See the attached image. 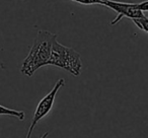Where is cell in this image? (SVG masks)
<instances>
[{"mask_svg": "<svg viewBox=\"0 0 148 138\" xmlns=\"http://www.w3.org/2000/svg\"><path fill=\"white\" fill-rule=\"evenodd\" d=\"M55 39H57L56 34H52L45 30L38 31L33 46L21 65V72L23 75L31 77L38 69L49 65L52 45Z\"/></svg>", "mask_w": 148, "mask_h": 138, "instance_id": "6da1fadb", "label": "cell"}, {"mask_svg": "<svg viewBox=\"0 0 148 138\" xmlns=\"http://www.w3.org/2000/svg\"><path fill=\"white\" fill-rule=\"evenodd\" d=\"M49 65L62 68L73 76H79L82 69L80 54L72 48L60 44L57 39L54 40L52 45Z\"/></svg>", "mask_w": 148, "mask_h": 138, "instance_id": "7a4b0ae2", "label": "cell"}, {"mask_svg": "<svg viewBox=\"0 0 148 138\" xmlns=\"http://www.w3.org/2000/svg\"><path fill=\"white\" fill-rule=\"evenodd\" d=\"M64 85H65V79L60 78L59 80L55 83V85H54V87L52 89V91H50L48 95H46L45 97L39 102L37 108H36L35 113H34V117H33V119H32L31 126H29V130H27V134L25 138H31L33 130L35 129L36 125L50 113V111H51L52 108H53L54 102H55L56 95H57L58 91H59L60 89L63 87Z\"/></svg>", "mask_w": 148, "mask_h": 138, "instance_id": "3957f363", "label": "cell"}, {"mask_svg": "<svg viewBox=\"0 0 148 138\" xmlns=\"http://www.w3.org/2000/svg\"><path fill=\"white\" fill-rule=\"evenodd\" d=\"M103 5L113 9L118 13L117 17L111 23L112 25L118 23L123 17H128L130 19H140L143 16V12L138 8L137 3H127L120 2V1H113V0H103Z\"/></svg>", "mask_w": 148, "mask_h": 138, "instance_id": "277c9868", "label": "cell"}, {"mask_svg": "<svg viewBox=\"0 0 148 138\" xmlns=\"http://www.w3.org/2000/svg\"><path fill=\"white\" fill-rule=\"evenodd\" d=\"M0 116H9V117H15L18 120L23 121L25 119V112L23 111H16V110L9 109L4 106L0 105Z\"/></svg>", "mask_w": 148, "mask_h": 138, "instance_id": "5b68a950", "label": "cell"}, {"mask_svg": "<svg viewBox=\"0 0 148 138\" xmlns=\"http://www.w3.org/2000/svg\"><path fill=\"white\" fill-rule=\"evenodd\" d=\"M132 21L137 25L138 29L145 32V33H148V17L147 16L143 15V16L140 17V19H132Z\"/></svg>", "mask_w": 148, "mask_h": 138, "instance_id": "8992f818", "label": "cell"}, {"mask_svg": "<svg viewBox=\"0 0 148 138\" xmlns=\"http://www.w3.org/2000/svg\"><path fill=\"white\" fill-rule=\"evenodd\" d=\"M70 1L80 3V4L83 5H95V4L103 5V0H70Z\"/></svg>", "mask_w": 148, "mask_h": 138, "instance_id": "52a82bcc", "label": "cell"}, {"mask_svg": "<svg viewBox=\"0 0 148 138\" xmlns=\"http://www.w3.org/2000/svg\"><path fill=\"white\" fill-rule=\"evenodd\" d=\"M138 5V8L143 12V11H148V0L146 1H143V2H140V3H137Z\"/></svg>", "mask_w": 148, "mask_h": 138, "instance_id": "ba28073f", "label": "cell"}, {"mask_svg": "<svg viewBox=\"0 0 148 138\" xmlns=\"http://www.w3.org/2000/svg\"><path fill=\"white\" fill-rule=\"evenodd\" d=\"M48 136H49V132H46V133L44 134V135H42V136H41V137H40V138H47Z\"/></svg>", "mask_w": 148, "mask_h": 138, "instance_id": "9c48e42d", "label": "cell"}, {"mask_svg": "<svg viewBox=\"0 0 148 138\" xmlns=\"http://www.w3.org/2000/svg\"><path fill=\"white\" fill-rule=\"evenodd\" d=\"M21 1H25V0H21Z\"/></svg>", "mask_w": 148, "mask_h": 138, "instance_id": "30bf717a", "label": "cell"}]
</instances>
